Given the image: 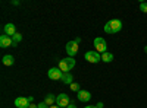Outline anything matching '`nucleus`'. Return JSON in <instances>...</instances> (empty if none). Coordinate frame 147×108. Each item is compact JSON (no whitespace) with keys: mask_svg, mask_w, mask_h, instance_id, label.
I'll return each instance as SVG.
<instances>
[{"mask_svg":"<svg viewBox=\"0 0 147 108\" xmlns=\"http://www.w3.org/2000/svg\"><path fill=\"white\" fill-rule=\"evenodd\" d=\"M15 107H18V108H28V107H30L28 98H24V97H18V98L15 99Z\"/></svg>","mask_w":147,"mask_h":108,"instance_id":"obj_11","label":"nucleus"},{"mask_svg":"<svg viewBox=\"0 0 147 108\" xmlns=\"http://www.w3.org/2000/svg\"><path fill=\"white\" fill-rule=\"evenodd\" d=\"M103 29L106 34H116L122 29V22H121V19H110L109 22L105 23Z\"/></svg>","mask_w":147,"mask_h":108,"instance_id":"obj_1","label":"nucleus"},{"mask_svg":"<svg viewBox=\"0 0 147 108\" xmlns=\"http://www.w3.org/2000/svg\"><path fill=\"white\" fill-rule=\"evenodd\" d=\"M69 86H71V91H74V92H77V93H78V92L81 91V89H80V85H78V83H75V82H74L72 85H69Z\"/></svg>","mask_w":147,"mask_h":108,"instance_id":"obj_17","label":"nucleus"},{"mask_svg":"<svg viewBox=\"0 0 147 108\" xmlns=\"http://www.w3.org/2000/svg\"><path fill=\"white\" fill-rule=\"evenodd\" d=\"M66 108H77V107H75V105H72V104H71V105H69V107H66Z\"/></svg>","mask_w":147,"mask_h":108,"instance_id":"obj_25","label":"nucleus"},{"mask_svg":"<svg viewBox=\"0 0 147 108\" xmlns=\"http://www.w3.org/2000/svg\"><path fill=\"white\" fill-rule=\"evenodd\" d=\"M140 10L143 12V13H147V3L146 2H141L140 3Z\"/></svg>","mask_w":147,"mask_h":108,"instance_id":"obj_18","label":"nucleus"},{"mask_svg":"<svg viewBox=\"0 0 147 108\" xmlns=\"http://www.w3.org/2000/svg\"><path fill=\"white\" fill-rule=\"evenodd\" d=\"M113 58H115V56H113L112 53H109V51H106V53L102 54V62H103V63H112Z\"/></svg>","mask_w":147,"mask_h":108,"instance_id":"obj_14","label":"nucleus"},{"mask_svg":"<svg viewBox=\"0 0 147 108\" xmlns=\"http://www.w3.org/2000/svg\"><path fill=\"white\" fill-rule=\"evenodd\" d=\"M93 44H94V50H96L97 53L103 54V53H106V51H107V42L105 41V38L97 37V38H94Z\"/></svg>","mask_w":147,"mask_h":108,"instance_id":"obj_3","label":"nucleus"},{"mask_svg":"<svg viewBox=\"0 0 147 108\" xmlns=\"http://www.w3.org/2000/svg\"><path fill=\"white\" fill-rule=\"evenodd\" d=\"M77 62H75V58L74 57H66V58H62L59 62V69L63 72V73H69V70H72L74 67H75Z\"/></svg>","mask_w":147,"mask_h":108,"instance_id":"obj_2","label":"nucleus"},{"mask_svg":"<svg viewBox=\"0 0 147 108\" xmlns=\"http://www.w3.org/2000/svg\"><path fill=\"white\" fill-rule=\"evenodd\" d=\"M38 108H50V107H49V105H47L44 101H41V102L38 104Z\"/></svg>","mask_w":147,"mask_h":108,"instance_id":"obj_19","label":"nucleus"},{"mask_svg":"<svg viewBox=\"0 0 147 108\" xmlns=\"http://www.w3.org/2000/svg\"><path fill=\"white\" fill-rule=\"evenodd\" d=\"M0 47L2 48H9V47H15L13 44V40L12 37H7V35H0Z\"/></svg>","mask_w":147,"mask_h":108,"instance_id":"obj_8","label":"nucleus"},{"mask_svg":"<svg viewBox=\"0 0 147 108\" xmlns=\"http://www.w3.org/2000/svg\"><path fill=\"white\" fill-rule=\"evenodd\" d=\"M65 48H66V54H68V57H75L77 53H78V50H80V45H78L75 41H68Z\"/></svg>","mask_w":147,"mask_h":108,"instance_id":"obj_6","label":"nucleus"},{"mask_svg":"<svg viewBox=\"0 0 147 108\" xmlns=\"http://www.w3.org/2000/svg\"><path fill=\"white\" fill-rule=\"evenodd\" d=\"M44 102H46L49 107L55 105V104H56V95H55V93H47L46 98H44Z\"/></svg>","mask_w":147,"mask_h":108,"instance_id":"obj_13","label":"nucleus"},{"mask_svg":"<svg viewBox=\"0 0 147 108\" xmlns=\"http://www.w3.org/2000/svg\"><path fill=\"white\" fill-rule=\"evenodd\" d=\"M84 108H97V107H96V105H85Z\"/></svg>","mask_w":147,"mask_h":108,"instance_id":"obj_23","label":"nucleus"},{"mask_svg":"<svg viewBox=\"0 0 147 108\" xmlns=\"http://www.w3.org/2000/svg\"><path fill=\"white\" fill-rule=\"evenodd\" d=\"M3 32H5V35H7V37H13V35L16 34V27L13 25V23H6V25L3 27Z\"/></svg>","mask_w":147,"mask_h":108,"instance_id":"obj_10","label":"nucleus"},{"mask_svg":"<svg viewBox=\"0 0 147 108\" xmlns=\"http://www.w3.org/2000/svg\"><path fill=\"white\" fill-rule=\"evenodd\" d=\"M144 51H146V54H147V45L144 47Z\"/></svg>","mask_w":147,"mask_h":108,"instance_id":"obj_26","label":"nucleus"},{"mask_svg":"<svg viewBox=\"0 0 147 108\" xmlns=\"http://www.w3.org/2000/svg\"><path fill=\"white\" fill-rule=\"evenodd\" d=\"M2 63L5 64V66H12L15 63V57L12 56V54H6V56H3V58H2Z\"/></svg>","mask_w":147,"mask_h":108,"instance_id":"obj_12","label":"nucleus"},{"mask_svg":"<svg viewBox=\"0 0 147 108\" xmlns=\"http://www.w3.org/2000/svg\"><path fill=\"white\" fill-rule=\"evenodd\" d=\"M56 105H59L60 108H66L71 105V98L68 93H59L56 97Z\"/></svg>","mask_w":147,"mask_h":108,"instance_id":"obj_5","label":"nucleus"},{"mask_svg":"<svg viewBox=\"0 0 147 108\" xmlns=\"http://www.w3.org/2000/svg\"><path fill=\"white\" fill-rule=\"evenodd\" d=\"M50 108H60V107H59V105H56V104H55V105H52V107H50Z\"/></svg>","mask_w":147,"mask_h":108,"instance_id":"obj_24","label":"nucleus"},{"mask_svg":"<svg viewBox=\"0 0 147 108\" xmlns=\"http://www.w3.org/2000/svg\"><path fill=\"white\" fill-rule=\"evenodd\" d=\"M74 41H75V42H77V44H78V45H80V42H81V38H80V37H78V38H75V40H74Z\"/></svg>","mask_w":147,"mask_h":108,"instance_id":"obj_22","label":"nucleus"},{"mask_svg":"<svg viewBox=\"0 0 147 108\" xmlns=\"http://www.w3.org/2000/svg\"><path fill=\"white\" fill-rule=\"evenodd\" d=\"M77 98L81 101V102H88L91 99V92L85 91V89H81L78 93H77Z\"/></svg>","mask_w":147,"mask_h":108,"instance_id":"obj_9","label":"nucleus"},{"mask_svg":"<svg viewBox=\"0 0 147 108\" xmlns=\"http://www.w3.org/2000/svg\"><path fill=\"white\" fill-rule=\"evenodd\" d=\"M12 40H13V44H15V47L18 45V42H21L22 41V34L21 32H16L13 37H12Z\"/></svg>","mask_w":147,"mask_h":108,"instance_id":"obj_16","label":"nucleus"},{"mask_svg":"<svg viewBox=\"0 0 147 108\" xmlns=\"http://www.w3.org/2000/svg\"><path fill=\"white\" fill-rule=\"evenodd\" d=\"M28 108H38V104H30Z\"/></svg>","mask_w":147,"mask_h":108,"instance_id":"obj_21","label":"nucleus"},{"mask_svg":"<svg viewBox=\"0 0 147 108\" xmlns=\"http://www.w3.org/2000/svg\"><path fill=\"white\" fill-rule=\"evenodd\" d=\"M84 58L87 60L88 63L96 64V63L102 62V54H100V53H97L96 50H90V51H87V53L84 54Z\"/></svg>","mask_w":147,"mask_h":108,"instance_id":"obj_4","label":"nucleus"},{"mask_svg":"<svg viewBox=\"0 0 147 108\" xmlns=\"http://www.w3.org/2000/svg\"><path fill=\"white\" fill-rule=\"evenodd\" d=\"M62 75H63V72L60 70L59 67H52V69H49V72H47V76L50 78L52 80H60L62 79Z\"/></svg>","mask_w":147,"mask_h":108,"instance_id":"obj_7","label":"nucleus"},{"mask_svg":"<svg viewBox=\"0 0 147 108\" xmlns=\"http://www.w3.org/2000/svg\"><path fill=\"white\" fill-rule=\"evenodd\" d=\"M60 80H62L65 85H72V83H74V76H72L71 73H63Z\"/></svg>","mask_w":147,"mask_h":108,"instance_id":"obj_15","label":"nucleus"},{"mask_svg":"<svg viewBox=\"0 0 147 108\" xmlns=\"http://www.w3.org/2000/svg\"><path fill=\"white\" fill-rule=\"evenodd\" d=\"M96 107H97V108H105V104L100 101V102H97V104H96Z\"/></svg>","mask_w":147,"mask_h":108,"instance_id":"obj_20","label":"nucleus"}]
</instances>
